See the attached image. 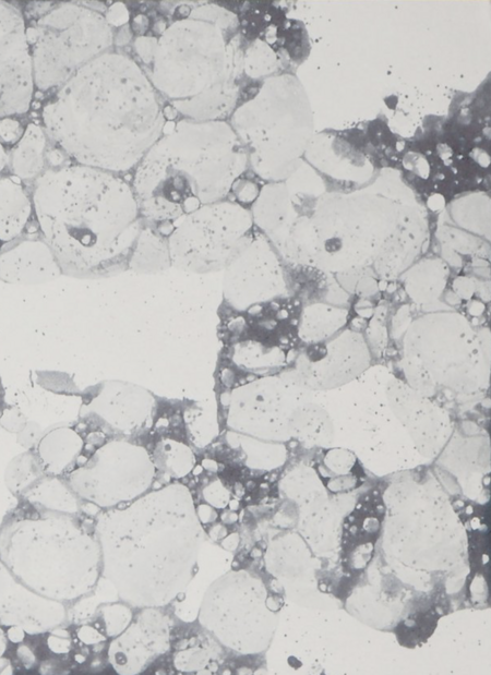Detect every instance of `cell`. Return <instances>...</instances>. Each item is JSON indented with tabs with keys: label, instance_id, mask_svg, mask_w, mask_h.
Instances as JSON below:
<instances>
[{
	"label": "cell",
	"instance_id": "cell-9",
	"mask_svg": "<svg viewBox=\"0 0 491 675\" xmlns=\"http://www.w3.org/2000/svg\"><path fill=\"white\" fill-rule=\"evenodd\" d=\"M252 231L253 217L239 203L201 207L171 224L166 236L170 264L199 274L221 270Z\"/></svg>",
	"mask_w": 491,
	"mask_h": 675
},
{
	"label": "cell",
	"instance_id": "cell-14",
	"mask_svg": "<svg viewBox=\"0 0 491 675\" xmlns=\"http://www.w3.org/2000/svg\"><path fill=\"white\" fill-rule=\"evenodd\" d=\"M310 393L284 374L266 376L233 389L228 405V422L239 430L287 424L294 407Z\"/></svg>",
	"mask_w": 491,
	"mask_h": 675
},
{
	"label": "cell",
	"instance_id": "cell-26",
	"mask_svg": "<svg viewBox=\"0 0 491 675\" xmlns=\"http://www.w3.org/2000/svg\"><path fill=\"white\" fill-rule=\"evenodd\" d=\"M20 120L14 117H4L0 119V142L5 145H15L24 133Z\"/></svg>",
	"mask_w": 491,
	"mask_h": 675
},
{
	"label": "cell",
	"instance_id": "cell-30",
	"mask_svg": "<svg viewBox=\"0 0 491 675\" xmlns=\"http://www.w3.org/2000/svg\"><path fill=\"white\" fill-rule=\"evenodd\" d=\"M378 281L379 279L371 275H362L357 279L352 292L362 299L371 297L379 291Z\"/></svg>",
	"mask_w": 491,
	"mask_h": 675
},
{
	"label": "cell",
	"instance_id": "cell-15",
	"mask_svg": "<svg viewBox=\"0 0 491 675\" xmlns=\"http://www.w3.org/2000/svg\"><path fill=\"white\" fill-rule=\"evenodd\" d=\"M64 604L38 594L21 582L0 558V626L41 635L65 620Z\"/></svg>",
	"mask_w": 491,
	"mask_h": 675
},
{
	"label": "cell",
	"instance_id": "cell-21",
	"mask_svg": "<svg viewBox=\"0 0 491 675\" xmlns=\"http://www.w3.org/2000/svg\"><path fill=\"white\" fill-rule=\"evenodd\" d=\"M20 497L23 504L41 510L68 515H73L79 510L76 494L57 475L45 473Z\"/></svg>",
	"mask_w": 491,
	"mask_h": 675
},
{
	"label": "cell",
	"instance_id": "cell-32",
	"mask_svg": "<svg viewBox=\"0 0 491 675\" xmlns=\"http://www.w3.org/2000/svg\"><path fill=\"white\" fill-rule=\"evenodd\" d=\"M105 17L111 27L119 26L128 21L129 12L123 4L115 3L107 10Z\"/></svg>",
	"mask_w": 491,
	"mask_h": 675
},
{
	"label": "cell",
	"instance_id": "cell-17",
	"mask_svg": "<svg viewBox=\"0 0 491 675\" xmlns=\"http://www.w3.org/2000/svg\"><path fill=\"white\" fill-rule=\"evenodd\" d=\"M22 237L0 250V279L2 281L34 286L49 282L62 275L53 252L41 234Z\"/></svg>",
	"mask_w": 491,
	"mask_h": 675
},
{
	"label": "cell",
	"instance_id": "cell-37",
	"mask_svg": "<svg viewBox=\"0 0 491 675\" xmlns=\"http://www.w3.org/2000/svg\"><path fill=\"white\" fill-rule=\"evenodd\" d=\"M8 648V637L3 632L2 627L0 626V656H3L4 652Z\"/></svg>",
	"mask_w": 491,
	"mask_h": 675
},
{
	"label": "cell",
	"instance_id": "cell-19",
	"mask_svg": "<svg viewBox=\"0 0 491 675\" xmlns=\"http://www.w3.org/2000/svg\"><path fill=\"white\" fill-rule=\"evenodd\" d=\"M81 435L69 426H57L45 434L32 449L46 474L59 477L75 461L83 448Z\"/></svg>",
	"mask_w": 491,
	"mask_h": 675
},
{
	"label": "cell",
	"instance_id": "cell-34",
	"mask_svg": "<svg viewBox=\"0 0 491 675\" xmlns=\"http://www.w3.org/2000/svg\"><path fill=\"white\" fill-rule=\"evenodd\" d=\"M467 310L472 316L480 315L484 310V304L479 300H468Z\"/></svg>",
	"mask_w": 491,
	"mask_h": 675
},
{
	"label": "cell",
	"instance_id": "cell-2",
	"mask_svg": "<svg viewBox=\"0 0 491 675\" xmlns=\"http://www.w3.org/2000/svg\"><path fill=\"white\" fill-rule=\"evenodd\" d=\"M32 203L62 274L95 278L128 267L143 218L120 174L79 164L50 169L37 178Z\"/></svg>",
	"mask_w": 491,
	"mask_h": 675
},
{
	"label": "cell",
	"instance_id": "cell-10",
	"mask_svg": "<svg viewBox=\"0 0 491 675\" xmlns=\"http://www.w3.org/2000/svg\"><path fill=\"white\" fill-rule=\"evenodd\" d=\"M371 360L363 335L346 327L324 341L309 343L295 367L284 375L299 387L319 394L352 382L371 366Z\"/></svg>",
	"mask_w": 491,
	"mask_h": 675
},
{
	"label": "cell",
	"instance_id": "cell-3",
	"mask_svg": "<svg viewBox=\"0 0 491 675\" xmlns=\"http://www.w3.org/2000/svg\"><path fill=\"white\" fill-rule=\"evenodd\" d=\"M140 65L175 113L195 121L228 120L244 71L240 23L225 7L203 2L157 36L133 43Z\"/></svg>",
	"mask_w": 491,
	"mask_h": 675
},
{
	"label": "cell",
	"instance_id": "cell-38",
	"mask_svg": "<svg viewBox=\"0 0 491 675\" xmlns=\"http://www.w3.org/2000/svg\"><path fill=\"white\" fill-rule=\"evenodd\" d=\"M7 162H8V155L5 153L3 145L0 142V172L3 170Z\"/></svg>",
	"mask_w": 491,
	"mask_h": 675
},
{
	"label": "cell",
	"instance_id": "cell-8",
	"mask_svg": "<svg viewBox=\"0 0 491 675\" xmlns=\"http://www.w3.org/2000/svg\"><path fill=\"white\" fill-rule=\"evenodd\" d=\"M291 85L287 79L268 82L252 99L238 104L227 120L263 177L283 176L299 142Z\"/></svg>",
	"mask_w": 491,
	"mask_h": 675
},
{
	"label": "cell",
	"instance_id": "cell-16",
	"mask_svg": "<svg viewBox=\"0 0 491 675\" xmlns=\"http://www.w3.org/2000/svg\"><path fill=\"white\" fill-rule=\"evenodd\" d=\"M154 399L146 389L128 382H104L85 400L82 414L115 430L132 431L151 415Z\"/></svg>",
	"mask_w": 491,
	"mask_h": 675
},
{
	"label": "cell",
	"instance_id": "cell-5",
	"mask_svg": "<svg viewBox=\"0 0 491 675\" xmlns=\"http://www.w3.org/2000/svg\"><path fill=\"white\" fill-rule=\"evenodd\" d=\"M25 506L0 526L1 561L50 600L64 603L89 592L101 570L98 540L72 515Z\"/></svg>",
	"mask_w": 491,
	"mask_h": 675
},
{
	"label": "cell",
	"instance_id": "cell-23",
	"mask_svg": "<svg viewBox=\"0 0 491 675\" xmlns=\"http://www.w3.org/2000/svg\"><path fill=\"white\" fill-rule=\"evenodd\" d=\"M46 134L40 125L29 123L11 156V168L14 177L32 179L39 174L45 164Z\"/></svg>",
	"mask_w": 491,
	"mask_h": 675
},
{
	"label": "cell",
	"instance_id": "cell-36",
	"mask_svg": "<svg viewBox=\"0 0 491 675\" xmlns=\"http://www.w3.org/2000/svg\"><path fill=\"white\" fill-rule=\"evenodd\" d=\"M12 670L10 660L0 656V674H11Z\"/></svg>",
	"mask_w": 491,
	"mask_h": 675
},
{
	"label": "cell",
	"instance_id": "cell-29",
	"mask_svg": "<svg viewBox=\"0 0 491 675\" xmlns=\"http://www.w3.org/2000/svg\"><path fill=\"white\" fill-rule=\"evenodd\" d=\"M477 285L472 278L458 276L453 280L452 291L460 300H470L476 292Z\"/></svg>",
	"mask_w": 491,
	"mask_h": 675
},
{
	"label": "cell",
	"instance_id": "cell-4",
	"mask_svg": "<svg viewBox=\"0 0 491 675\" xmlns=\"http://www.w3.org/2000/svg\"><path fill=\"white\" fill-rule=\"evenodd\" d=\"M248 158L227 120L179 119L132 171L143 220L170 225L206 205L227 200Z\"/></svg>",
	"mask_w": 491,
	"mask_h": 675
},
{
	"label": "cell",
	"instance_id": "cell-20",
	"mask_svg": "<svg viewBox=\"0 0 491 675\" xmlns=\"http://www.w3.org/2000/svg\"><path fill=\"white\" fill-rule=\"evenodd\" d=\"M402 275H405V291L415 304L428 306L441 303L440 298L450 275L446 264L428 261L409 267Z\"/></svg>",
	"mask_w": 491,
	"mask_h": 675
},
{
	"label": "cell",
	"instance_id": "cell-27",
	"mask_svg": "<svg viewBox=\"0 0 491 675\" xmlns=\"http://www.w3.org/2000/svg\"><path fill=\"white\" fill-rule=\"evenodd\" d=\"M366 329H367V338L364 339L367 341L369 349L371 346H373L378 350L385 348L386 340H387L386 327L382 324V322L379 318H375L373 316L370 320Z\"/></svg>",
	"mask_w": 491,
	"mask_h": 675
},
{
	"label": "cell",
	"instance_id": "cell-18",
	"mask_svg": "<svg viewBox=\"0 0 491 675\" xmlns=\"http://www.w3.org/2000/svg\"><path fill=\"white\" fill-rule=\"evenodd\" d=\"M33 203L16 177L0 179V250L23 236Z\"/></svg>",
	"mask_w": 491,
	"mask_h": 675
},
{
	"label": "cell",
	"instance_id": "cell-35",
	"mask_svg": "<svg viewBox=\"0 0 491 675\" xmlns=\"http://www.w3.org/2000/svg\"><path fill=\"white\" fill-rule=\"evenodd\" d=\"M428 205L431 209H441L444 205V198L440 194H434L428 200Z\"/></svg>",
	"mask_w": 491,
	"mask_h": 675
},
{
	"label": "cell",
	"instance_id": "cell-39",
	"mask_svg": "<svg viewBox=\"0 0 491 675\" xmlns=\"http://www.w3.org/2000/svg\"><path fill=\"white\" fill-rule=\"evenodd\" d=\"M385 101H386V105L390 106L391 108L395 107V105H396V97L391 96Z\"/></svg>",
	"mask_w": 491,
	"mask_h": 675
},
{
	"label": "cell",
	"instance_id": "cell-13",
	"mask_svg": "<svg viewBox=\"0 0 491 675\" xmlns=\"http://www.w3.org/2000/svg\"><path fill=\"white\" fill-rule=\"evenodd\" d=\"M34 86L23 16L0 1V119L27 112Z\"/></svg>",
	"mask_w": 491,
	"mask_h": 675
},
{
	"label": "cell",
	"instance_id": "cell-1",
	"mask_svg": "<svg viewBox=\"0 0 491 675\" xmlns=\"http://www.w3.org/2000/svg\"><path fill=\"white\" fill-rule=\"evenodd\" d=\"M41 117L47 135L76 164L116 174L132 172L168 123L140 63L110 50L60 86Z\"/></svg>",
	"mask_w": 491,
	"mask_h": 675
},
{
	"label": "cell",
	"instance_id": "cell-31",
	"mask_svg": "<svg viewBox=\"0 0 491 675\" xmlns=\"http://www.w3.org/2000/svg\"><path fill=\"white\" fill-rule=\"evenodd\" d=\"M17 434L20 444L28 449H33L41 436L35 424L25 425Z\"/></svg>",
	"mask_w": 491,
	"mask_h": 675
},
{
	"label": "cell",
	"instance_id": "cell-33",
	"mask_svg": "<svg viewBox=\"0 0 491 675\" xmlns=\"http://www.w3.org/2000/svg\"><path fill=\"white\" fill-rule=\"evenodd\" d=\"M26 632L20 627H8V640L14 643L22 642Z\"/></svg>",
	"mask_w": 491,
	"mask_h": 675
},
{
	"label": "cell",
	"instance_id": "cell-25",
	"mask_svg": "<svg viewBox=\"0 0 491 675\" xmlns=\"http://www.w3.org/2000/svg\"><path fill=\"white\" fill-rule=\"evenodd\" d=\"M44 474L45 472L34 450L28 449L9 462L4 472V482L13 495L20 496Z\"/></svg>",
	"mask_w": 491,
	"mask_h": 675
},
{
	"label": "cell",
	"instance_id": "cell-24",
	"mask_svg": "<svg viewBox=\"0 0 491 675\" xmlns=\"http://www.w3.org/2000/svg\"><path fill=\"white\" fill-rule=\"evenodd\" d=\"M169 266L167 237L158 229L143 227L131 250L128 267L137 272H158Z\"/></svg>",
	"mask_w": 491,
	"mask_h": 675
},
{
	"label": "cell",
	"instance_id": "cell-40",
	"mask_svg": "<svg viewBox=\"0 0 491 675\" xmlns=\"http://www.w3.org/2000/svg\"><path fill=\"white\" fill-rule=\"evenodd\" d=\"M1 400H2V387H1V383H0V406H1Z\"/></svg>",
	"mask_w": 491,
	"mask_h": 675
},
{
	"label": "cell",
	"instance_id": "cell-12",
	"mask_svg": "<svg viewBox=\"0 0 491 675\" xmlns=\"http://www.w3.org/2000/svg\"><path fill=\"white\" fill-rule=\"evenodd\" d=\"M224 296L238 310L279 297L286 280L276 253L254 230L224 268Z\"/></svg>",
	"mask_w": 491,
	"mask_h": 675
},
{
	"label": "cell",
	"instance_id": "cell-22",
	"mask_svg": "<svg viewBox=\"0 0 491 675\" xmlns=\"http://www.w3.org/2000/svg\"><path fill=\"white\" fill-rule=\"evenodd\" d=\"M348 314L347 309L326 302L309 304L301 313L298 335L308 343L324 341L346 328Z\"/></svg>",
	"mask_w": 491,
	"mask_h": 675
},
{
	"label": "cell",
	"instance_id": "cell-6",
	"mask_svg": "<svg viewBox=\"0 0 491 675\" xmlns=\"http://www.w3.org/2000/svg\"><path fill=\"white\" fill-rule=\"evenodd\" d=\"M483 338L455 311L416 318L404 335L405 382L432 400L438 394L456 401L480 395L490 375V343L483 345Z\"/></svg>",
	"mask_w": 491,
	"mask_h": 675
},
{
	"label": "cell",
	"instance_id": "cell-28",
	"mask_svg": "<svg viewBox=\"0 0 491 675\" xmlns=\"http://www.w3.org/2000/svg\"><path fill=\"white\" fill-rule=\"evenodd\" d=\"M101 617L108 635L117 636L123 628L125 620L120 613L119 606H106L101 610Z\"/></svg>",
	"mask_w": 491,
	"mask_h": 675
},
{
	"label": "cell",
	"instance_id": "cell-7",
	"mask_svg": "<svg viewBox=\"0 0 491 675\" xmlns=\"http://www.w3.org/2000/svg\"><path fill=\"white\" fill-rule=\"evenodd\" d=\"M34 84L59 88L85 64L109 51L113 31L105 15L79 3H62L26 27Z\"/></svg>",
	"mask_w": 491,
	"mask_h": 675
},
{
	"label": "cell",
	"instance_id": "cell-11",
	"mask_svg": "<svg viewBox=\"0 0 491 675\" xmlns=\"http://www.w3.org/2000/svg\"><path fill=\"white\" fill-rule=\"evenodd\" d=\"M145 456L143 449L128 442L105 443L68 473V484L77 496L96 506L118 505L133 496L135 472Z\"/></svg>",
	"mask_w": 491,
	"mask_h": 675
}]
</instances>
